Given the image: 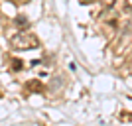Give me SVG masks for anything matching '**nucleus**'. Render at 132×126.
I'll list each match as a JSON object with an SVG mask.
<instances>
[{"label": "nucleus", "mask_w": 132, "mask_h": 126, "mask_svg": "<svg viewBox=\"0 0 132 126\" xmlns=\"http://www.w3.org/2000/svg\"><path fill=\"white\" fill-rule=\"evenodd\" d=\"M26 89L30 91V93H38V95H44V91H45V87L38 81V79H32V81H28V83H26Z\"/></svg>", "instance_id": "obj_2"}, {"label": "nucleus", "mask_w": 132, "mask_h": 126, "mask_svg": "<svg viewBox=\"0 0 132 126\" xmlns=\"http://www.w3.org/2000/svg\"><path fill=\"white\" fill-rule=\"evenodd\" d=\"M16 22H18V26H26V24H28V20H26L24 16H18V18H16Z\"/></svg>", "instance_id": "obj_4"}, {"label": "nucleus", "mask_w": 132, "mask_h": 126, "mask_svg": "<svg viewBox=\"0 0 132 126\" xmlns=\"http://www.w3.org/2000/svg\"><path fill=\"white\" fill-rule=\"evenodd\" d=\"M22 59H12V69H14V71H20V69H22Z\"/></svg>", "instance_id": "obj_3"}, {"label": "nucleus", "mask_w": 132, "mask_h": 126, "mask_svg": "<svg viewBox=\"0 0 132 126\" xmlns=\"http://www.w3.org/2000/svg\"><path fill=\"white\" fill-rule=\"evenodd\" d=\"M120 118H122V120H124V118H126V120H132V114H128V112H120Z\"/></svg>", "instance_id": "obj_6"}, {"label": "nucleus", "mask_w": 132, "mask_h": 126, "mask_svg": "<svg viewBox=\"0 0 132 126\" xmlns=\"http://www.w3.org/2000/svg\"><path fill=\"white\" fill-rule=\"evenodd\" d=\"M101 2H103V4H105L106 8H112V6H114V2H116V0H101Z\"/></svg>", "instance_id": "obj_5"}, {"label": "nucleus", "mask_w": 132, "mask_h": 126, "mask_svg": "<svg viewBox=\"0 0 132 126\" xmlns=\"http://www.w3.org/2000/svg\"><path fill=\"white\" fill-rule=\"evenodd\" d=\"M10 44L14 49H38L39 47V39L30 32H20L10 39Z\"/></svg>", "instance_id": "obj_1"}]
</instances>
